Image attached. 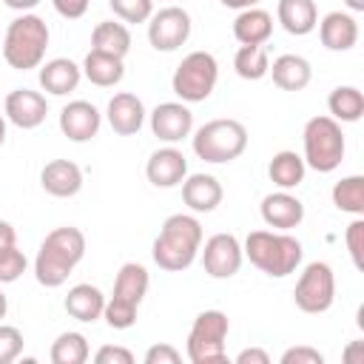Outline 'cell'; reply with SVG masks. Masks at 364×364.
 Listing matches in <instances>:
<instances>
[{"instance_id": "30bf717a", "label": "cell", "mask_w": 364, "mask_h": 364, "mask_svg": "<svg viewBox=\"0 0 364 364\" xmlns=\"http://www.w3.org/2000/svg\"><path fill=\"white\" fill-rule=\"evenodd\" d=\"M293 301L301 313H310V316H318V313H327L336 301V276H333V267L327 262H310L299 282H296V290H293Z\"/></svg>"}, {"instance_id": "ab89813d", "label": "cell", "mask_w": 364, "mask_h": 364, "mask_svg": "<svg viewBox=\"0 0 364 364\" xmlns=\"http://www.w3.org/2000/svg\"><path fill=\"white\" fill-rule=\"evenodd\" d=\"M97 364H134V353L125 350V347H114V344H105L97 350L94 355Z\"/></svg>"}, {"instance_id": "1f68e13d", "label": "cell", "mask_w": 364, "mask_h": 364, "mask_svg": "<svg viewBox=\"0 0 364 364\" xmlns=\"http://www.w3.org/2000/svg\"><path fill=\"white\" fill-rule=\"evenodd\" d=\"M333 205L344 213L361 216L364 213V176L353 173L333 185Z\"/></svg>"}, {"instance_id": "f546056e", "label": "cell", "mask_w": 364, "mask_h": 364, "mask_svg": "<svg viewBox=\"0 0 364 364\" xmlns=\"http://www.w3.org/2000/svg\"><path fill=\"white\" fill-rule=\"evenodd\" d=\"M327 108L336 122H358L364 117V94L355 85H338L330 91Z\"/></svg>"}, {"instance_id": "e0dca14e", "label": "cell", "mask_w": 364, "mask_h": 364, "mask_svg": "<svg viewBox=\"0 0 364 364\" xmlns=\"http://www.w3.org/2000/svg\"><path fill=\"white\" fill-rule=\"evenodd\" d=\"M105 117H108V125L114 134L119 136H134L142 122H145V105L136 94L131 91H119L108 100V108H105Z\"/></svg>"}, {"instance_id": "836d02e7", "label": "cell", "mask_w": 364, "mask_h": 364, "mask_svg": "<svg viewBox=\"0 0 364 364\" xmlns=\"http://www.w3.org/2000/svg\"><path fill=\"white\" fill-rule=\"evenodd\" d=\"M108 6L122 23H148L154 14V0H108Z\"/></svg>"}, {"instance_id": "7bdbcfd3", "label": "cell", "mask_w": 364, "mask_h": 364, "mask_svg": "<svg viewBox=\"0 0 364 364\" xmlns=\"http://www.w3.org/2000/svg\"><path fill=\"white\" fill-rule=\"evenodd\" d=\"M344 361L347 364H364V341H353L344 350Z\"/></svg>"}, {"instance_id": "c3c4849f", "label": "cell", "mask_w": 364, "mask_h": 364, "mask_svg": "<svg viewBox=\"0 0 364 364\" xmlns=\"http://www.w3.org/2000/svg\"><path fill=\"white\" fill-rule=\"evenodd\" d=\"M6 310H9V301H6V293L0 290V318H6Z\"/></svg>"}, {"instance_id": "d6a6232c", "label": "cell", "mask_w": 364, "mask_h": 364, "mask_svg": "<svg viewBox=\"0 0 364 364\" xmlns=\"http://www.w3.org/2000/svg\"><path fill=\"white\" fill-rule=\"evenodd\" d=\"M233 68L242 80H262L267 77V68H270V60H267V51L264 46H242L233 57Z\"/></svg>"}, {"instance_id": "cb8c5ba5", "label": "cell", "mask_w": 364, "mask_h": 364, "mask_svg": "<svg viewBox=\"0 0 364 364\" xmlns=\"http://www.w3.org/2000/svg\"><path fill=\"white\" fill-rule=\"evenodd\" d=\"M273 34V17L264 9H242L233 20V37L242 46H264Z\"/></svg>"}, {"instance_id": "d6986e66", "label": "cell", "mask_w": 364, "mask_h": 364, "mask_svg": "<svg viewBox=\"0 0 364 364\" xmlns=\"http://www.w3.org/2000/svg\"><path fill=\"white\" fill-rule=\"evenodd\" d=\"M40 185H43V191L48 196L68 199V196H77L80 193V188H82V171L71 159H51L40 171Z\"/></svg>"}, {"instance_id": "3957f363", "label": "cell", "mask_w": 364, "mask_h": 364, "mask_svg": "<svg viewBox=\"0 0 364 364\" xmlns=\"http://www.w3.org/2000/svg\"><path fill=\"white\" fill-rule=\"evenodd\" d=\"M242 253L250 259V264H256L262 273H267L270 279H284L290 273H296V267L301 264L304 247L296 236L290 233H276V230H253L245 239Z\"/></svg>"}, {"instance_id": "52a82bcc", "label": "cell", "mask_w": 364, "mask_h": 364, "mask_svg": "<svg viewBox=\"0 0 364 364\" xmlns=\"http://www.w3.org/2000/svg\"><path fill=\"white\" fill-rule=\"evenodd\" d=\"M247 148V128L239 119H210L193 134V154L205 162H233Z\"/></svg>"}, {"instance_id": "8992f818", "label": "cell", "mask_w": 364, "mask_h": 364, "mask_svg": "<svg viewBox=\"0 0 364 364\" xmlns=\"http://www.w3.org/2000/svg\"><path fill=\"white\" fill-rule=\"evenodd\" d=\"M301 142H304V165L318 171V173H330L341 165L344 159V134H341V122H336L333 117H313L307 119L304 131H301Z\"/></svg>"}, {"instance_id": "7c38bea8", "label": "cell", "mask_w": 364, "mask_h": 364, "mask_svg": "<svg viewBox=\"0 0 364 364\" xmlns=\"http://www.w3.org/2000/svg\"><path fill=\"white\" fill-rule=\"evenodd\" d=\"M242 242L233 233H213L202 250V267L210 279H230L242 267Z\"/></svg>"}, {"instance_id": "ee69618b", "label": "cell", "mask_w": 364, "mask_h": 364, "mask_svg": "<svg viewBox=\"0 0 364 364\" xmlns=\"http://www.w3.org/2000/svg\"><path fill=\"white\" fill-rule=\"evenodd\" d=\"M14 242H17L14 228H11L6 219H0V247H9V245H14Z\"/></svg>"}, {"instance_id": "7a4b0ae2", "label": "cell", "mask_w": 364, "mask_h": 364, "mask_svg": "<svg viewBox=\"0 0 364 364\" xmlns=\"http://www.w3.org/2000/svg\"><path fill=\"white\" fill-rule=\"evenodd\" d=\"M85 256V236L80 228H54L34 259V279L43 287H60L65 284V279L71 276V270L82 262Z\"/></svg>"}, {"instance_id": "83f0119b", "label": "cell", "mask_w": 364, "mask_h": 364, "mask_svg": "<svg viewBox=\"0 0 364 364\" xmlns=\"http://www.w3.org/2000/svg\"><path fill=\"white\" fill-rule=\"evenodd\" d=\"M91 51H102V54H111V57L122 60L131 51V31L125 28V23L102 20L91 31Z\"/></svg>"}, {"instance_id": "e575fe53", "label": "cell", "mask_w": 364, "mask_h": 364, "mask_svg": "<svg viewBox=\"0 0 364 364\" xmlns=\"http://www.w3.org/2000/svg\"><path fill=\"white\" fill-rule=\"evenodd\" d=\"M26 253L17 250V245L0 247V284H11L26 273Z\"/></svg>"}, {"instance_id": "8fae6325", "label": "cell", "mask_w": 364, "mask_h": 364, "mask_svg": "<svg viewBox=\"0 0 364 364\" xmlns=\"http://www.w3.org/2000/svg\"><path fill=\"white\" fill-rule=\"evenodd\" d=\"M191 37V14L179 6H165L148 17V43L156 51H176Z\"/></svg>"}, {"instance_id": "484cf974", "label": "cell", "mask_w": 364, "mask_h": 364, "mask_svg": "<svg viewBox=\"0 0 364 364\" xmlns=\"http://www.w3.org/2000/svg\"><path fill=\"white\" fill-rule=\"evenodd\" d=\"M276 17H279L282 28L287 34H296V37L310 34L318 23V11H316L313 0H279Z\"/></svg>"}, {"instance_id": "60d3db41", "label": "cell", "mask_w": 364, "mask_h": 364, "mask_svg": "<svg viewBox=\"0 0 364 364\" xmlns=\"http://www.w3.org/2000/svg\"><path fill=\"white\" fill-rule=\"evenodd\" d=\"M88 3H91V0H51L54 11H57L60 17H65V20H80V17L88 11Z\"/></svg>"}, {"instance_id": "5bb4252c", "label": "cell", "mask_w": 364, "mask_h": 364, "mask_svg": "<svg viewBox=\"0 0 364 364\" xmlns=\"http://www.w3.org/2000/svg\"><path fill=\"white\" fill-rule=\"evenodd\" d=\"M151 131L159 142H182L193 131V114L185 102H159L151 111Z\"/></svg>"}, {"instance_id": "7402d4cb", "label": "cell", "mask_w": 364, "mask_h": 364, "mask_svg": "<svg viewBox=\"0 0 364 364\" xmlns=\"http://www.w3.org/2000/svg\"><path fill=\"white\" fill-rule=\"evenodd\" d=\"M80 80H82V68L68 57H54L40 65V85L54 97L71 94L80 85Z\"/></svg>"}, {"instance_id": "681fc988", "label": "cell", "mask_w": 364, "mask_h": 364, "mask_svg": "<svg viewBox=\"0 0 364 364\" xmlns=\"http://www.w3.org/2000/svg\"><path fill=\"white\" fill-rule=\"evenodd\" d=\"M6 142V117L0 114V145Z\"/></svg>"}, {"instance_id": "f1b7e54d", "label": "cell", "mask_w": 364, "mask_h": 364, "mask_svg": "<svg viewBox=\"0 0 364 364\" xmlns=\"http://www.w3.org/2000/svg\"><path fill=\"white\" fill-rule=\"evenodd\" d=\"M304 171H307V165L296 151H279V154H273V159L267 165L270 182L276 188H282V191L299 188L304 182Z\"/></svg>"}, {"instance_id": "4fadbf2b", "label": "cell", "mask_w": 364, "mask_h": 364, "mask_svg": "<svg viewBox=\"0 0 364 364\" xmlns=\"http://www.w3.org/2000/svg\"><path fill=\"white\" fill-rule=\"evenodd\" d=\"M6 119L23 131H31L37 125L46 122L48 117V100L40 94V91H31V88H14L6 94Z\"/></svg>"}, {"instance_id": "9a60e30c", "label": "cell", "mask_w": 364, "mask_h": 364, "mask_svg": "<svg viewBox=\"0 0 364 364\" xmlns=\"http://www.w3.org/2000/svg\"><path fill=\"white\" fill-rule=\"evenodd\" d=\"M145 176L154 188H176L182 185V179L188 176V159L179 148L168 145V148H159L148 156V165H145Z\"/></svg>"}, {"instance_id": "f35d334b", "label": "cell", "mask_w": 364, "mask_h": 364, "mask_svg": "<svg viewBox=\"0 0 364 364\" xmlns=\"http://www.w3.org/2000/svg\"><path fill=\"white\" fill-rule=\"evenodd\" d=\"M182 353L173 344H154L145 353V364H179Z\"/></svg>"}, {"instance_id": "6da1fadb", "label": "cell", "mask_w": 364, "mask_h": 364, "mask_svg": "<svg viewBox=\"0 0 364 364\" xmlns=\"http://www.w3.org/2000/svg\"><path fill=\"white\" fill-rule=\"evenodd\" d=\"M202 250V225L191 213H173L162 222L159 236L154 239L151 256L168 273L188 270Z\"/></svg>"}, {"instance_id": "b9f144b4", "label": "cell", "mask_w": 364, "mask_h": 364, "mask_svg": "<svg viewBox=\"0 0 364 364\" xmlns=\"http://www.w3.org/2000/svg\"><path fill=\"white\" fill-rule=\"evenodd\" d=\"M236 364H270V355L262 347H245L236 355Z\"/></svg>"}, {"instance_id": "bcb514c9", "label": "cell", "mask_w": 364, "mask_h": 364, "mask_svg": "<svg viewBox=\"0 0 364 364\" xmlns=\"http://www.w3.org/2000/svg\"><path fill=\"white\" fill-rule=\"evenodd\" d=\"M219 3L228 6V9H239V11H242V9H253V6H259L262 0H219Z\"/></svg>"}, {"instance_id": "74e56055", "label": "cell", "mask_w": 364, "mask_h": 364, "mask_svg": "<svg viewBox=\"0 0 364 364\" xmlns=\"http://www.w3.org/2000/svg\"><path fill=\"white\" fill-rule=\"evenodd\" d=\"M321 361H324V355L307 344H299V347H290L282 353V364H321Z\"/></svg>"}, {"instance_id": "ac0fdd59", "label": "cell", "mask_w": 364, "mask_h": 364, "mask_svg": "<svg viewBox=\"0 0 364 364\" xmlns=\"http://www.w3.org/2000/svg\"><path fill=\"white\" fill-rule=\"evenodd\" d=\"M262 219L267 228H276V230H290V228H299L301 219H304V205L299 196H293L290 191H276V193H267L262 199Z\"/></svg>"}, {"instance_id": "f6af8a7d", "label": "cell", "mask_w": 364, "mask_h": 364, "mask_svg": "<svg viewBox=\"0 0 364 364\" xmlns=\"http://www.w3.org/2000/svg\"><path fill=\"white\" fill-rule=\"evenodd\" d=\"M9 9H14V11H31L40 0H3Z\"/></svg>"}, {"instance_id": "ba28073f", "label": "cell", "mask_w": 364, "mask_h": 364, "mask_svg": "<svg viewBox=\"0 0 364 364\" xmlns=\"http://www.w3.org/2000/svg\"><path fill=\"white\" fill-rule=\"evenodd\" d=\"M228 330L230 321L222 310H202L188 333V344L185 353L191 358V364H225L228 361Z\"/></svg>"}, {"instance_id": "277c9868", "label": "cell", "mask_w": 364, "mask_h": 364, "mask_svg": "<svg viewBox=\"0 0 364 364\" xmlns=\"http://www.w3.org/2000/svg\"><path fill=\"white\" fill-rule=\"evenodd\" d=\"M48 48V26L43 17L23 11L17 20L9 23L3 37V60L14 71H31L43 65Z\"/></svg>"}, {"instance_id": "4316f807", "label": "cell", "mask_w": 364, "mask_h": 364, "mask_svg": "<svg viewBox=\"0 0 364 364\" xmlns=\"http://www.w3.org/2000/svg\"><path fill=\"white\" fill-rule=\"evenodd\" d=\"M80 68H82L85 80L94 82V85H100V88H114L125 77L122 60L119 57H111V54H102V51H88Z\"/></svg>"}, {"instance_id": "9c48e42d", "label": "cell", "mask_w": 364, "mask_h": 364, "mask_svg": "<svg viewBox=\"0 0 364 364\" xmlns=\"http://www.w3.org/2000/svg\"><path fill=\"white\" fill-rule=\"evenodd\" d=\"M219 80V63L210 51H191L173 71L171 88L182 102H205Z\"/></svg>"}, {"instance_id": "d4e9b609", "label": "cell", "mask_w": 364, "mask_h": 364, "mask_svg": "<svg viewBox=\"0 0 364 364\" xmlns=\"http://www.w3.org/2000/svg\"><path fill=\"white\" fill-rule=\"evenodd\" d=\"M102 310H105V296L94 284H74L65 296V313L77 321L91 324V321L102 318Z\"/></svg>"}, {"instance_id": "d590c367", "label": "cell", "mask_w": 364, "mask_h": 364, "mask_svg": "<svg viewBox=\"0 0 364 364\" xmlns=\"http://www.w3.org/2000/svg\"><path fill=\"white\" fill-rule=\"evenodd\" d=\"M344 242H347V250H350L353 264L361 270V267H364V219H361V216H355V219L347 225Z\"/></svg>"}, {"instance_id": "8d00e7d4", "label": "cell", "mask_w": 364, "mask_h": 364, "mask_svg": "<svg viewBox=\"0 0 364 364\" xmlns=\"http://www.w3.org/2000/svg\"><path fill=\"white\" fill-rule=\"evenodd\" d=\"M23 353V333L11 324H0V364H11Z\"/></svg>"}, {"instance_id": "7dc6e473", "label": "cell", "mask_w": 364, "mask_h": 364, "mask_svg": "<svg viewBox=\"0 0 364 364\" xmlns=\"http://www.w3.org/2000/svg\"><path fill=\"white\" fill-rule=\"evenodd\" d=\"M344 6L350 11H364V0H344Z\"/></svg>"}, {"instance_id": "4dcf8cb0", "label": "cell", "mask_w": 364, "mask_h": 364, "mask_svg": "<svg viewBox=\"0 0 364 364\" xmlns=\"http://www.w3.org/2000/svg\"><path fill=\"white\" fill-rule=\"evenodd\" d=\"M51 364H85L88 361V338L77 330L60 333L51 344Z\"/></svg>"}, {"instance_id": "44dd1931", "label": "cell", "mask_w": 364, "mask_h": 364, "mask_svg": "<svg viewBox=\"0 0 364 364\" xmlns=\"http://www.w3.org/2000/svg\"><path fill=\"white\" fill-rule=\"evenodd\" d=\"M316 26H318L321 46L330 51H350L358 43V23L347 11H330Z\"/></svg>"}, {"instance_id": "2e32d148", "label": "cell", "mask_w": 364, "mask_h": 364, "mask_svg": "<svg viewBox=\"0 0 364 364\" xmlns=\"http://www.w3.org/2000/svg\"><path fill=\"white\" fill-rule=\"evenodd\" d=\"M100 122H102V117L88 100H74V102L63 105V111H60V131L71 142L94 139L97 131H100Z\"/></svg>"}, {"instance_id": "5b68a950", "label": "cell", "mask_w": 364, "mask_h": 364, "mask_svg": "<svg viewBox=\"0 0 364 364\" xmlns=\"http://www.w3.org/2000/svg\"><path fill=\"white\" fill-rule=\"evenodd\" d=\"M148 270L136 262H125L114 279V293L105 299L102 318L114 330H128L136 321V310L148 293Z\"/></svg>"}, {"instance_id": "603a6c76", "label": "cell", "mask_w": 364, "mask_h": 364, "mask_svg": "<svg viewBox=\"0 0 364 364\" xmlns=\"http://www.w3.org/2000/svg\"><path fill=\"white\" fill-rule=\"evenodd\" d=\"M267 74H273V82L282 91H304L313 80V65L299 54H282L273 60Z\"/></svg>"}, {"instance_id": "ffe728a7", "label": "cell", "mask_w": 364, "mask_h": 364, "mask_svg": "<svg viewBox=\"0 0 364 364\" xmlns=\"http://www.w3.org/2000/svg\"><path fill=\"white\" fill-rule=\"evenodd\" d=\"M222 182L210 173H191L182 179V202L193 213H210L222 205Z\"/></svg>"}]
</instances>
